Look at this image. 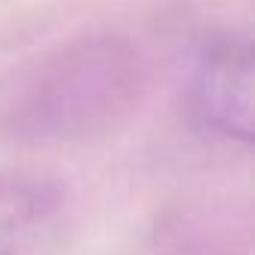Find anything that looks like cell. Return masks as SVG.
<instances>
[{"label": "cell", "instance_id": "cell-3", "mask_svg": "<svg viewBox=\"0 0 255 255\" xmlns=\"http://www.w3.org/2000/svg\"><path fill=\"white\" fill-rule=\"evenodd\" d=\"M63 204V186L48 174L0 171V255H18L21 246Z\"/></svg>", "mask_w": 255, "mask_h": 255}, {"label": "cell", "instance_id": "cell-1", "mask_svg": "<svg viewBox=\"0 0 255 255\" xmlns=\"http://www.w3.org/2000/svg\"><path fill=\"white\" fill-rule=\"evenodd\" d=\"M144 87L147 60L129 36L66 39L0 78V138L60 147L105 135L135 111Z\"/></svg>", "mask_w": 255, "mask_h": 255}, {"label": "cell", "instance_id": "cell-2", "mask_svg": "<svg viewBox=\"0 0 255 255\" xmlns=\"http://www.w3.org/2000/svg\"><path fill=\"white\" fill-rule=\"evenodd\" d=\"M189 108L204 132L249 144L252 141V45L249 39H213L192 72Z\"/></svg>", "mask_w": 255, "mask_h": 255}]
</instances>
